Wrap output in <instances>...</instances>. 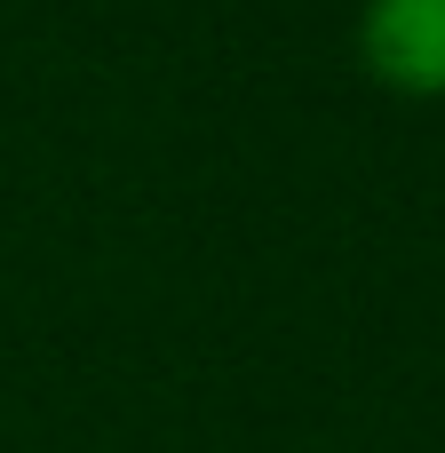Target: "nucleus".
Returning <instances> with one entry per match:
<instances>
[{
    "mask_svg": "<svg viewBox=\"0 0 445 453\" xmlns=\"http://www.w3.org/2000/svg\"><path fill=\"white\" fill-rule=\"evenodd\" d=\"M358 64L398 96H445V0H366Z\"/></svg>",
    "mask_w": 445,
    "mask_h": 453,
    "instance_id": "f257e3e1",
    "label": "nucleus"
}]
</instances>
